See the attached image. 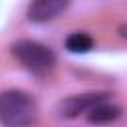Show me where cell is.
I'll return each mask as SVG.
<instances>
[{
	"mask_svg": "<svg viewBox=\"0 0 127 127\" xmlns=\"http://www.w3.org/2000/svg\"><path fill=\"white\" fill-rule=\"evenodd\" d=\"M38 119V101L24 89L0 91V125L2 127H32Z\"/></svg>",
	"mask_w": 127,
	"mask_h": 127,
	"instance_id": "cell-1",
	"label": "cell"
},
{
	"mask_svg": "<svg viewBox=\"0 0 127 127\" xmlns=\"http://www.w3.org/2000/svg\"><path fill=\"white\" fill-rule=\"evenodd\" d=\"M10 54L16 58V62L24 69H28L32 75H38V77L48 75L58 64V56L50 46L38 40H30V38L12 42Z\"/></svg>",
	"mask_w": 127,
	"mask_h": 127,
	"instance_id": "cell-2",
	"label": "cell"
},
{
	"mask_svg": "<svg viewBox=\"0 0 127 127\" xmlns=\"http://www.w3.org/2000/svg\"><path fill=\"white\" fill-rule=\"evenodd\" d=\"M111 97V93L107 91H89V93H75V95H67L64 99L58 101L56 105V113L62 119H75L81 113H87L91 107H95L97 103H103Z\"/></svg>",
	"mask_w": 127,
	"mask_h": 127,
	"instance_id": "cell-3",
	"label": "cell"
},
{
	"mask_svg": "<svg viewBox=\"0 0 127 127\" xmlns=\"http://www.w3.org/2000/svg\"><path fill=\"white\" fill-rule=\"evenodd\" d=\"M67 8H69V2H64V0H36L28 4L26 16L34 24H46L56 20Z\"/></svg>",
	"mask_w": 127,
	"mask_h": 127,
	"instance_id": "cell-4",
	"label": "cell"
},
{
	"mask_svg": "<svg viewBox=\"0 0 127 127\" xmlns=\"http://www.w3.org/2000/svg\"><path fill=\"white\" fill-rule=\"evenodd\" d=\"M121 107L119 105H113V103H97L95 107H91L87 113H85V119L87 123L91 125H107V123H113L115 119L121 117Z\"/></svg>",
	"mask_w": 127,
	"mask_h": 127,
	"instance_id": "cell-5",
	"label": "cell"
},
{
	"mask_svg": "<svg viewBox=\"0 0 127 127\" xmlns=\"http://www.w3.org/2000/svg\"><path fill=\"white\" fill-rule=\"evenodd\" d=\"M93 46H95V42L87 32H71L64 40V48L69 54H87L93 50Z\"/></svg>",
	"mask_w": 127,
	"mask_h": 127,
	"instance_id": "cell-6",
	"label": "cell"
},
{
	"mask_svg": "<svg viewBox=\"0 0 127 127\" xmlns=\"http://www.w3.org/2000/svg\"><path fill=\"white\" fill-rule=\"evenodd\" d=\"M117 34H119L123 40H127V24H121V26L117 28Z\"/></svg>",
	"mask_w": 127,
	"mask_h": 127,
	"instance_id": "cell-7",
	"label": "cell"
}]
</instances>
